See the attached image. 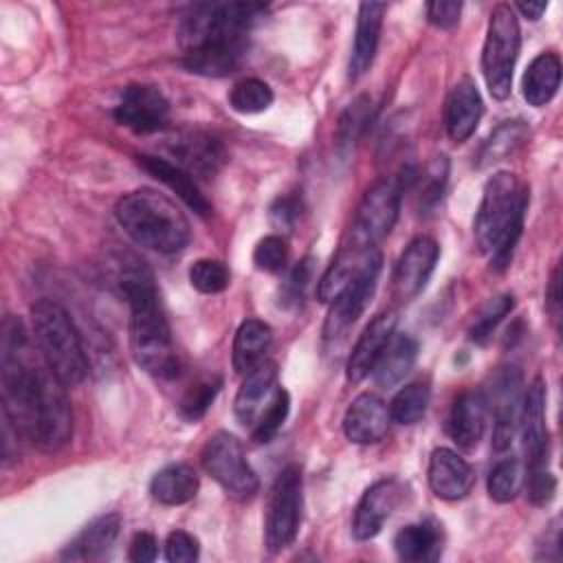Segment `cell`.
Returning <instances> with one entry per match:
<instances>
[{
    "label": "cell",
    "instance_id": "34",
    "mask_svg": "<svg viewBox=\"0 0 563 563\" xmlns=\"http://www.w3.org/2000/svg\"><path fill=\"white\" fill-rule=\"evenodd\" d=\"M528 134H530V130L523 121H504L484 141V145L477 154V167H488V165L515 154L526 143Z\"/></svg>",
    "mask_w": 563,
    "mask_h": 563
},
{
    "label": "cell",
    "instance_id": "19",
    "mask_svg": "<svg viewBox=\"0 0 563 563\" xmlns=\"http://www.w3.org/2000/svg\"><path fill=\"white\" fill-rule=\"evenodd\" d=\"M427 479H429V486L435 497L455 501L471 493L475 473H473L471 464L460 453H455L453 449L440 446L429 457Z\"/></svg>",
    "mask_w": 563,
    "mask_h": 563
},
{
    "label": "cell",
    "instance_id": "3",
    "mask_svg": "<svg viewBox=\"0 0 563 563\" xmlns=\"http://www.w3.org/2000/svg\"><path fill=\"white\" fill-rule=\"evenodd\" d=\"M119 288L130 306V350L136 365L156 378H174L178 356L152 273L134 262L123 268Z\"/></svg>",
    "mask_w": 563,
    "mask_h": 563
},
{
    "label": "cell",
    "instance_id": "21",
    "mask_svg": "<svg viewBox=\"0 0 563 563\" xmlns=\"http://www.w3.org/2000/svg\"><path fill=\"white\" fill-rule=\"evenodd\" d=\"M486 409L488 398L482 389H466L453 400L446 418V433L460 449L471 451L479 444L486 429Z\"/></svg>",
    "mask_w": 563,
    "mask_h": 563
},
{
    "label": "cell",
    "instance_id": "28",
    "mask_svg": "<svg viewBox=\"0 0 563 563\" xmlns=\"http://www.w3.org/2000/svg\"><path fill=\"white\" fill-rule=\"evenodd\" d=\"M561 84V62L554 53L537 55L523 73L521 92L532 108L550 103Z\"/></svg>",
    "mask_w": 563,
    "mask_h": 563
},
{
    "label": "cell",
    "instance_id": "48",
    "mask_svg": "<svg viewBox=\"0 0 563 563\" xmlns=\"http://www.w3.org/2000/svg\"><path fill=\"white\" fill-rule=\"evenodd\" d=\"M462 13V2L455 0H435L427 4V20L438 29H451L457 24Z\"/></svg>",
    "mask_w": 563,
    "mask_h": 563
},
{
    "label": "cell",
    "instance_id": "2",
    "mask_svg": "<svg viewBox=\"0 0 563 563\" xmlns=\"http://www.w3.org/2000/svg\"><path fill=\"white\" fill-rule=\"evenodd\" d=\"M266 7L257 2H202L189 7L180 24L183 66L202 77L235 73L249 46V35Z\"/></svg>",
    "mask_w": 563,
    "mask_h": 563
},
{
    "label": "cell",
    "instance_id": "37",
    "mask_svg": "<svg viewBox=\"0 0 563 563\" xmlns=\"http://www.w3.org/2000/svg\"><path fill=\"white\" fill-rule=\"evenodd\" d=\"M429 405V385L427 383H409L405 385L389 405V416L398 424H416Z\"/></svg>",
    "mask_w": 563,
    "mask_h": 563
},
{
    "label": "cell",
    "instance_id": "36",
    "mask_svg": "<svg viewBox=\"0 0 563 563\" xmlns=\"http://www.w3.org/2000/svg\"><path fill=\"white\" fill-rule=\"evenodd\" d=\"M446 180H449V158L442 156V154L435 156L422 174H416L413 185L418 183L416 202H418L420 213L431 211L440 202V198L444 194V187H446Z\"/></svg>",
    "mask_w": 563,
    "mask_h": 563
},
{
    "label": "cell",
    "instance_id": "9",
    "mask_svg": "<svg viewBox=\"0 0 563 563\" xmlns=\"http://www.w3.org/2000/svg\"><path fill=\"white\" fill-rule=\"evenodd\" d=\"M380 268H383V255L378 246H372L363 260V266L354 275V279L330 301V310L323 321L325 343H336L339 339H343L347 330L365 312L376 290Z\"/></svg>",
    "mask_w": 563,
    "mask_h": 563
},
{
    "label": "cell",
    "instance_id": "32",
    "mask_svg": "<svg viewBox=\"0 0 563 563\" xmlns=\"http://www.w3.org/2000/svg\"><path fill=\"white\" fill-rule=\"evenodd\" d=\"M372 246H356L354 242L350 246H343L336 257L332 260V264L325 268V273L321 275L319 284H317V299L321 303H330L358 273V268L363 266V260L367 255Z\"/></svg>",
    "mask_w": 563,
    "mask_h": 563
},
{
    "label": "cell",
    "instance_id": "15",
    "mask_svg": "<svg viewBox=\"0 0 563 563\" xmlns=\"http://www.w3.org/2000/svg\"><path fill=\"white\" fill-rule=\"evenodd\" d=\"M521 407V372L517 365H504L493 376V446L506 451L512 442Z\"/></svg>",
    "mask_w": 563,
    "mask_h": 563
},
{
    "label": "cell",
    "instance_id": "14",
    "mask_svg": "<svg viewBox=\"0 0 563 563\" xmlns=\"http://www.w3.org/2000/svg\"><path fill=\"white\" fill-rule=\"evenodd\" d=\"M165 147L174 158L172 163H176L191 176L211 178L218 174V169L227 161V152L222 143L216 136L200 130L176 132L174 136L167 139Z\"/></svg>",
    "mask_w": 563,
    "mask_h": 563
},
{
    "label": "cell",
    "instance_id": "1",
    "mask_svg": "<svg viewBox=\"0 0 563 563\" xmlns=\"http://www.w3.org/2000/svg\"><path fill=\"white\" fill-rule=\"evenodd\" d=\"M66 387L33 347L24 323L7 317L0 339V394L4 422L37 449L59 451L73 433Z\"/></svg>",
    "mask_w": 563,
    "mask_h": 563
},
{
    "label": "cell",
    "instance_id": "5",
    "mask_svg": "<svg viewBox=\"0 0 563 563\" xmlns=\"http://www.w3.org/2000/svg\"><path fill=\"white\" fill-rule=\"evenodd\" d=\"M117 222L139 244L169 255L189 244L191 231L185 213L165 194L143 187L117 200Z\"/></svg>",
    "mask_w": 563,
    "mask_h": 563
},
{
    "label": "cell",
    "instance_id": "22",
    "mask_svg": "<svg viewBox=\"0 0 563 563\" xmlns=\"http://www.w3.org/2000/svg\"><path fill=\"white\" fill-rule=\"evenodd\" d=\"M277 391V365L271 358L260 361L244 374V380L235 394L233 411L242 424H255L262 409L273 400Z\"/></svg>",
    "mask_w": 563,
    "mask_h": 563
},
{
    "label": "cell",
    "instance_id": "13",
    "mask_svg": "<svg viewBox=\"0 0 563 563\" xmlns=\"http://www.w3.org/2000/svg\"><path fill=\"white\" fill-rule=\"evenodd\" d=\"M523 446L526 471L548 464V427H545V385L537 376L521 396L517 420Z\"/></svg>",
    "mask_w": 563,
    "mask_h": 563
},
{
    "label": "cell",
    "instance_id": "50",
    "mask_svg": "<svg viewBox=\"0 0 563 563\" xmlns=\"http://www.w3.org/2000/svg\"><path fill=\"white\" fill-rule=\"evenodd\" d=\"M512 9L515 11H519L526 20H539L541 15H543V11L548 9V4L545 2H517V4H512Z\"/></svg>",
    "mask_w": 563,
    "mask_h": 563
},
{
    "label": "cell",
    "instance_id": "16",
    "mask_svg": "<svg viewBox=\"0 0 563 563\" xmlns=\"http://www.w3.org/2000/svg\"><path fill=\"white\" fill-rule=\"evenodd\" d=\"M440 255V246L431 238H416L411 240L394 266V295L400 301H411L429 282L435 262Z\"/></svg>",
    "mask_w": 563,
    "mask_h": 563
},
{
    "label": "cell",
    "instance_id": "10",
    "mask_svg": "<svg viewBox=\"0 0 563 563\" xmlns=\"http://www.w3.org/2000/svg\"><path fill=\"white\" fill-rule=\"evenodd\" d=\"M301 521V471L286 466L279 471L271 486L264 541L271 552L288 548L299 530Z\"/></svg>",
    "mask_w": 563,
    "mask_h": 563
},
{
    "label": "cell",
    "instance_id": "35",
    "mask_svg": "<svg viewBox=\"0 0 563 563\" xmlns=\"http://www.w3.org/2000/svg\"><path fill=\"white\" fill-rule=\"evenodd\" d=\"M523 475H526L523 466L517 457L499 460L488 473V482H486L490 499L497 504L512 501L523 488Z\"/></svg>",
    "mask_w": 563,
    "mask_h": 563
},
{
    "label": "cell",
    "instance_id": "30",
    "mask_svg": "<svg viewBox=\"0 0 563 563\" xmlns=\"http://www.w3.org/2000/svg\"><path fill=\"white\" fill-rule=\"evenodd\" d=\"M198 475L189 464H169L161 468L150 482V495L165 506H180L196 497Z\"/></svg>",
    "mask_w": 563,
    "mask_h": 563
},
{
    "label": "cell",
    "instance_id": "23",
    "mask_svg": "<svg viewBox=\"0 0 563 563\" xmlns=\"http://www.w3.org/2000/svg\"><path fill=\"white\" fill-rule=\"evenodd\" d=\"M484 112L482 95L471 77H462L444 103V128L451 141L464 143L477 128Z\"/></svg>",
    "mask_w": 563,
    "mask_h": 563
},
{
    "label": "cell",
    "instance_id": "11",
    "mask_svg": "<svg viewBox=\"0 0 563 563\" xmlns=\"http://www.w3.org/2000/svg\"><path fill=\"white\" fill-rule=\"evenodd\" d=\"M402 191L398 178H383L363 194L352 222V242L356 246H376L389 235L400 213Z\"/></svg>",
    "mask_w": 563,
    "mask_h": 563
},
{
    "label": "cell",
    "instance_id": "40",
    "mask_svg": "<svg viewBox=\"0 0 563 563\" xmlns=\"http://www.w3.org/2000/svg\"><path fill=\"white\" fill-rule=\"evenodd\" d=\"M290 411V396L284 387H277L273 400L262 409V413L257 416L255 424H253V440L255 442H271L277 431L282 429L284 420L288 418Z\"/></svg>",
    "mask_w": 563,
    "mask_h": 563
},
{
    "label": "cell",
    "instance_id": "17",
    "mask_svg": "<svg viewBox=\"0 0 563 563\" xmlns=\"http://www.w3.org/2000/svg\"><path fill=\"white\" fill-rule=\"evenodd\" d=\"M400 497H402V488L394 479H380L372 484L363 493L354 510V519H352L354 539L356 541L374 539L380 532L383 523L389 519V515L396 510Z\"/></svg>",
    "mask_w": 563,
    "mask_h": 563
},
{
    "label": "cell",
    "instance_id": "20",
    "mask_svg": "<svg viewBox=\"0 0 563 563\" xmlns=\"http://www.w3.org/2000/svg\"><path fill=\"white\" fill-rule=\"evenodd\" d=\"M389 407L376 394H358L343 416V433L354 444L380 442L389 431Z\"/></svg>",
    "mask_w": 563,
    "mask_h": 563
},
{
    "label": "cell",
    "instance_id": "49",
    "mask_svg": "<svg viewBox=\"0 0 563 563\" xmlns=\"http://www.w3.org/2000/svg\"><path fill=\"white\" fill-rule=\"evenodd\" d=\"M158 554V541L152 532H136L132 537V543H130V561L134 563H150L154 561Z\"/></svg>",
    "mask_w": 563,
    "mask_h": 563
},
{
    "label": "cell",
    "instance_id": "43",
    "mask_svg": "<svg viewBox=\"0 0 563 563\" xmlns=\"http://www.w3.org/2000/svg\"><path fill=\"white\" fill-rule=\"evenodd\" d=\"M253 262L260 271L279 273L288 264V242L282 235H266L253 251Z\"/></svg>",
    "mask_w": 563,
    "mask_h": 563
},
{
    "label": "cell",
    "instance_id": "38",
    "mask_svg": "<svg viewBox=\"0 0 563 563\" xmlns=\"http://www.w3.org/2000/svg\"><path fill=\"white\" fill-rule=\"evenodd\" d=\"M273 103V90L266 81L246 77L238 81L229 92V106L240 114L264 112Z\"/></svg>",
    "mask_w": 563,
    "mask_h": 563
},
{
    "label": "cell",
    "instance_id": "12",
    "mask_svg": "<svg viewBox=\"0 0 563 563\" xmlns=\"http://www.w3.org/2000/svg\"><path fill=\"white\" fill-rule=\"evenodd\" d=\"M169 117V101L156 88L147 84H132L121 92L119 103L114 106V119L123 128L136 134L158 132Z\"/></svg>",
    "mask_w": 563,
    "mask_h": 563
},
{
    "label": "cell",
    "instance_id": "45",
    "mask_svg": "<svg viewBox=\"0 0 563 563\" xmlns=\"http://www.w3.org/2000/svg\"><path fill=\"white\" fill-rule=\"evenodd\" d=\"M198 552V539L185 530H174L165 539V559L169 563H194Z\"/></svg>",
    "mask_w": 563,
    "mask_h": 563
},
{
    "label": "cell",
    "instance_id": "46",
    "mask_svg": "<svg viewBox=\"0 0 563 563\" xmlns=\"http://www.w3.org/2000/svg\"><path fill=\"white\" fill-rule=\"evenodd\" d=\"M299 213H301V200L297 196H279L268 209L271 224L282 231H290Z\"/></svg>",
    "mask_w": 563,
    "mask_h": 563
},
{
    "label": "cell",
    "instance_id": "41",
    "mask_svg": "<svg viewBox=\"0 0 563 563\" xmlns=\"http://www.w3.org/2000/svg\"><path fill=\"white\" fill-rule=\"evenodd\" d=\"M229 268L220 260H196L189 266V284L202 295L222 292L229 286Z\"/></svg>",
    "mask_w": 563,
    "mask_h": 563
},
{
    "label": "cell",
    "instance_id": "33",
    "mask_svg": "<svg viewBox=\"0 0 563 563\" xmlns=\"http://www.w3.org/2000/svg\"><path fill=\"white\" fill-rule=\"evenodd\" d=\"M374 119V103L367 95L356 97L347 108L341 112L336 123V150L339 154L347 156L356 143L365 136Z\"/></svg>",
    "mask_w": 563,
    "mask_h": 563
},
{
    "label": "cell",
    "instance_id": "24",
    "mask_svg": "<svg viewBox=\"0 0 563 563\" xmlns=\"http://www.w3.org/2000/svg\"><path fill=\"white\" fill-rule=\"evenodd\" d=\"M385 11H387L385 2H361L358 4L354 46H352L350 62H347V75L352 81L358 79L361 75H365L374 62Z\"/></svg>",
    "mask_w": 563,
    "mask_h": 563
},
{
    "label": "cell",
    "instance_id": "18",
    "mask_svg": "<svg viewBox=\"0 0 563 563\" xmlns=\"http://www.w3.org/2000/svg\"><path fill=\"white\" fill-rule=\"evenodd\" d=\"M394 332H396V312L394 310H385V312L376 314L365 325V330L361 332V336L356 339V343L347 356L345 376L350 383H361L372 374L380 352L385 350V345Z\"/></svg>",
    "mask_w": 563,
    "mask_h": 563
},
{
    "label": "cell",
    "instance_id": "7",
    "mask_svg": "<svg viewBox=\"0 0 563 563\" xmlns=\"http://www.w3.org/2000/svg\"><path fill=\"white\" fill-rule=\"evenodd\" d=\"M521 31L512 4H497L490 11L482 48V75L488 92L504 101L512 90V73L519 57Z\"/></svg>",
    "mask_w": 563,
    "mask_h": 563
},
{
    "label": "cell",
    "instance_id": "27",
    "mask_svg": "<svg viewBox=\"0 0 563 563\" xmlns=\"http://www.w3.org/2000/svg\"><path fill=\"white\" fill-rule=\"evenodd\" d=\"M121 532V517L119 515H103L86 526L73 543L64 550V559L70 561H90L103 556L117 541Z\"/></svg>",
    "mask_w": 563,
    "mask_h": 563
},
{
    "label": "cell",
    "instance_id": "47",
    "mask_svg": "<svg viewBox=\"0 0 563 563\" xmlns=\"http://www.w3.org/2000/svg\"><path fill=\"white\" fill-rule=\"evenodd\" d=\"M312 277V257H303L290 273L284 284V299L286 301H299L310 284Z\"/></svg>",
    "mask_w": 563,
    "mask_h": 563
},
{
    "label": "cell",
    "instance_id": "31",
    "mask_svg": "<svg viewBox=\"0 0 563 563\" xmlns=\"http://www.w3.org/2000/svg\"><path fill=\"white\" fill-rule=\"evenodd\" d=\"M271 341H273V332L268 323L260 319L242 321L233 339V369L242 376L249 369H253L260 361L266 358Z\"/></svg>",
    "mask_w": 563,
    "mask_h": 563
},
{
    "label": "cell",
    "instance_id": "44",
    "mask_svg": "<svg viewBox=\"0 0 563 563\" xmlns=\"http://www.w3.org/2000/svg\"><path fill=\"white\" fill-rule=\"evenodd\" d=\"M523 484H526V493H528L530 504H534V506H548V504L554 499L556 479H554V475L548 471V466L526 471Z\"/></svg>",
    "mask_w": 563,
    "mask_h": 563
},
{
    "label": "cell",
    "instance_id": "6",
    "mask_svg": "<svg viewBox=\"0 0 563 563\" xmlns=\"http://www.w3.org/2000/svg\"><path fill=\"white\" fill-rule=\"evenodd\" d=\"M31 325L46 365L64 385H79L88 372V361L68 312L53 299H40L31 306Z\"/></svg>",
    "mask_w": 563,
    "mask_h": 563
},
{
    "label": "cell",
    "instance_id": "25",
    "mask_svg": "<svg viewBox=\"0 0 563 563\" xmlns=\"http://www.w3.org/2000/svg\"><path fill=\"white\" fill-rule=\"evenodd\" d=\"M136 161L147 174H152L156 180L167 185L194 213H198V216L211 213V202L205 198V194L200 191L198 183L194 180V176L189 172H185L169 158H161V156H152V154H139Z\"/></svg>",
    "mask_w": 563,
    "mask_h": 563
},
{
    "label": "cell",
    "instance_id": "39",
    "mask_svg": "<svg viewBox=\"0 0 563 563\" xmlns=\"http://www.w3.org/2000/svg\"><path fill=\"white\" fill-rule=\"evenodd\" d=\"M512 306H515V299H512V295H508V292L497 295V297H490V299L479 308V312L475 314V319H473V323H471V328H468V339H471L473 343L484 345V343L493 336V332H495V328L501 323V319L512 310Z\"/></svg>",
    "mask_w": 563,
    "mask_h": 563
},
{
    "label": "cell",
    "instance_id": "8",
    "mask_svg": "<svg viewBox=\"0 0 563 563\" xmlns=\"http://www.w3.org/2000/svg\"><path fill=\"white\" fill-rule=\"evenodd\" d=\"M200 464L207 475H211L229 497L238 501L251 499L257 488V475L246 462L240 440L229 431L213 433L200 453Z\"/></svg>",
    "mask_w": 563,
    "mask_h": 563
},
{
    "label": "cell",
    "instance_id": "42",
    "mask_svg": "<svg viewBox=\"0 0 563 563\" xmlns=\"http://www.w3.org/2000/svg\"><path fill=\"white\" fill-rule=\"evenodd\" d=\"M220 387H222V378H218V376L207 378V380H200L198 385H194V387L183 396V400H180V413H183L187 420H191V422L200 420V418L207 413V409L211 407V402L216 400Z\"/></svg>",
    "mask_w": 563,
    "mask_h": 563
},
{
    "label": "cell",
    "instance_id": "4",
    "mask_svg": "<svg viewBox=\"0 0 563 563\" xmlns=\"http://www.w3.org/2000/svg\"><path fill=\"white\" fill-rule=\"evenodd\" d=\"M528 209V187L512 172L488 178L475 213L473 233L482 253L490 255L495 268L508 266L521 238Z\"/></svg>",
    "mask_w": 563,
    "mask_h": 563
},
{
    "label": "cell",
    "instance_id": "29",
    "mask_svg": "<svg viewBox=\"0 0 563 563\" xmlns=\"http://www.w3.org/2000/svg\"><path fill=\"white\" fill-rule=\"evenodd\" d=\"M394 548L398 559L407 563H424L435 561L442 552V534L440 526L433 521L409 523L398 530L394 539Z\"/></svg>",
    "mask_w": 563,
    "mask_h": 563
},
{
    "label": "cell",
    "instance_id": "26",
    "mask_svg": "<svg viewBox=\"0 0 563 563\" xmlns=\"http://www.w3.org/2000/svg\"><path fill=\"white\" fill-rule=\"evenodd\" d=\"M416 356H418V343L409 334L394 332L372 369L376 385L383 389H391L398 383H402L405 376L411 372Z\"/></svg>",
    "mask_w": 563,
    "mask_h": 563
}]
</instances>
